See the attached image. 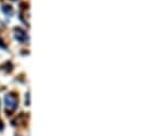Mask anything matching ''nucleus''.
<instances>
[{
    "mask_svg": "<svg viewBox=\"0 0 149 136\" xmlns=\"http://www.w3.org/2000/svg\"><path fill=\"white\" fill-rule=\"evenodd\" d=\"M3 10L6 12V14H10V12H12L10 7H7V6H5V7H3Z\"/></svg>",
    "mask_w": 149,
    "mask_h": 136,
    "instance_id": "7ed1b4c3",
    "label": "nucleus"
},
{
    "mask_svg": "<svg viewBox=\"0 0 149 136\" xmlns=\"http://www.w3.org/2000/svg\"><path fill=\"white\" fill-rule=\"evenodd\" d=\"M5 105H6L7 112L12 113L16 108V106H17V99H16V97L13 94H8L5 97Z\"/></svg>",
    "mask_w": 149,
    "mask_h": 136,
    "instance_id": "f257e3e1",
    "label": "nucleus"
},
{
    "mask_svg": "<svg viewBox=\"0 0 149 136\" xmlns=\"http://www.w3.org/2000/svg\"><path fill=\"white\" fill-rule=\"evenodd\" d=\"M14 36H15V38H16L19 42H21V43H24V42L28 40L27 33H26L24 30L20 29V28H16V29L14 30Z\"/></svg>",
    "mask_w": 149,
    "mask_h": 136,
    "instance_id": "f03ea898",
    "label": "nucleus"
},
{
    "mask_svg": "<svg viewBox=\"0 0 149 136\" xmlns=\"http://www.w3.org/2000/svg\"><path fill=\"white\" fill-rule=\"evenodd\" d=\"M2 129H3V125H2V124H1V122H0V132H1V130H2Z\"/></svg>",
    "mask_w": 149,
    "mask_h": 136,
    "instance_id": "20e7f679",
    "label": "nucleus"
}]
</instances>
